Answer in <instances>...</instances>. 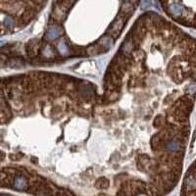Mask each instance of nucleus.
<instances>
[{"instance_id":"f257e3e1","label":"nucleus","mask_w":196,"mask_h":196,"mask_svg":"<svg viewBox=\"0 0 196 196\" xmlns=\"http://www.w3.org/2000/svg\"><path fill=\"white\" fill-rule=\"evenodd\" d=\"M26 185V182L24 179H18L15 182V187L16 188H23Z\"/></svg>"},{"instance_id":"f03ea898","label":"nucleus","mask_w":196,"mask_h":196,"mask_svg":"<svg viewBox=\"0 0 196 196\" xmlns=\"http://www.w3.org/2000/svg\"><path fill=\"white\" fill-rule=\"evenodd\" d=\"M59 35V31H56V29H49L48 31V35L50 36V38H56V36Z\"/></svg>"}]
</instances>
